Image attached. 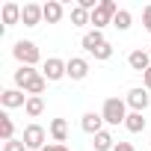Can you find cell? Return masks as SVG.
Masks as SVG:
<instances>
[{"label":"cell","mask_w":151,"mask_h":151,"mask_svg":"<svg viewBox=\"0 0 151 151\" xmlns=\"http://www.w3.org/2000/svg\"><path fill=\"white\" fill-rule=\"evenodd\" d=\"M12 80H15V89H21L27 98L42 95V92L47 89L45 74H42V71H36V68H30V65H18V71L12 74Z\"/></svg>","instance_id":"obj_1"},{"label":"cell","mask_w":151,"mask_h":151,"mask_svg":"<svg viewBox=\"0 0 151 151\" xmlns=\"http://www.w3.org/2000/svg\"><path fill=\"white\" fill-rule=\"evenodd\" d=\"M12 56H15V62H18V65H30V68H36V62L42 59V50H39V45H36V42L21 39V42H15V45H12Z\"/></svg>","instance_id":"obj_2"},{"label":"cell","mask_w":151,"mask_h":151,"mask_svg":"<svg viewBox=\"0 0 151 151\" xmlns=\"http://www.w3.org/2000/svg\"><path fill=\"white\" fill-rule=\"evenodd\" d=\"M101 116H104V124H124L127 122V101L124 98H107L104 107H101Z\"/></svg>","instance_id":"obj_3"},{"label":"cell","mask_w":151,"mask_h":151,"mask_svg":"<svg viewBox=\"0 0 151 151\" xmlns=\"http://www.w3.org/2000/svg\"><path fill=\"white\" fill-rule=\"evenodd\" d=\"M116 15H119V3L116 0H101L98 9L92 12V30H104L107 24H113Z\"/></svg>","instance_id":"obj_4"},{"label":"cell","mask_w":151,"mask_h":151,"mask_svg":"<svg viewBox=\"0 0 151 151\" xmlns=\"http://www.w3.org/2000/svg\"><path fill=\"white\" fill-rule=\"evenodd\" d=\"M21 139H24L27 151H42V148L47 145V130H45L42 124H36V122H33V124H27V127H24V136H21Z\"/></svg>","instance_id":"obj_5"},{"label":"cell","mask_w":151,"mask_h":151,"mask_svg":"<svg viewBox=\"0 0 151 151\" xmlns=\"http://www.w3.org/2000/svg\"><path fill=\"white\" fill-rule=\"evenodd\" d=\"M42 74H45V80H47V83H56V80L68 77V62L59 59V56H47L45 65H42Z\"/></svg>","instance_id":"obj_6"},{"label":"cell","mask_w":151,"mask_h":151,"mask_svg":"<svg viewBox=\"0 0 151 151\" xmlns=\"http://www.w3.org/2000/svg\"><path fill=\"white\" fill-rule=\"evenodd\" d=\"M124 101H127V110H130V113H145L148 104H151V95H148V89L133 86V89L124 95Z\"/></svg>","instance_id":"obj_7"},{"label":"cell","mask_w":151,"mask_h":151,"mask_svg":"<svg viewBox=\"0 0 151 151\" xmlns=\"http://www.w3.org/2000/svg\"><path fill=\"white\" fill-rule=\"evenodd\" d=\"M0 104H3V110H18V107H27V95L12 86V89L0 92Z\"/></svg>","instance_id":"obj_8"},{"label":"cell","mask_w":151,"mask_h":151,"mask_svg":"<svg viewBox=\"0 0 151 151\" xmlns=\"http://www.w3.org/2000/svg\"><path fill=\"white\" fill-rule=\"evenodd\" d=\"M45 21V9L39 3H24V12H21V24L24 27H39Z\"/></svg>","instance_id":"obj_9"},{"label":"cell","mask_w":151,"mask_h":151,"mask_svg":"<svg viewBox=\"0 0 151 151\" xmlns=\"http://www.w3.org/2000/svg\"><path fill=\"white\" fill-rule=\"evenodd\" d=\"M80 127H83V133H89V136H98L101 130H104V116L101 113H83V119H80Z\"/></svg>","instance_id":"obj_10"},{"label":"cell","mask_w":151,"mask_h":151,"mask_svg":"<svg viewBox=\"0 0 151 151\" xmlns=\"http://www.w3.org/2000/svg\"><path fill=\"white\" fill-rule=\"evenodd\" d=\"M127 65H130L133 71L145 74V71L151 68V53H148V50H142V47H136V50H130V53H127Z\"/></svg>","instance_id":"obj_11"},{"label":"cell","mask_w":151,"mask_h":151,"mask_svg":"<svg viewBox=\"0 0 151 151\" xmlns=\"http://www.w3.org/2000/svg\"><path fill=\"white\" fill-rule=\"evenodd\" d=\"M68 77H71V80H86V77H89V59L71 56V59H68Z\"/></svg>","instance_id":"obj_12"},{"label":"cell","mask_w":151,"mask_h":151,"mask_svg":"<svg viewBox=\"0 0 151 151\" xmlns=\"http://www.w3.org/2000/svg\"><path fill=\"white\" fill-rule=\"evenodd\" d=\"M104 42H107V39H104V30H86V33H83V39H80V45H83V50H86L89 56H92Z\"/></svg>","instance_id":"obj_13"},{"label":"cell","mask_w":151,"mask_h":151,"mask_svg":"<svg viewBox=\"0 0 151 151\" xmlns=\"http://www.w3.org/2000/svg\"><path fill=\"white\" fill-rule=\"evenodd\" d=\"M21 12H24V6H18V3H3V9H0V15H3V27H15V24H21Z\"/></svg>","instance_id":"obj_14"},{"label":"cell","mask_w":151,"mask_h":151,"mask_svg":"<svg viewBox=\"0 0 151 151\" xmlns=\"http://www.w3.org/2000/svg\"><path fill=\"white\" fill-rule=\"evenodd\" d=\"M42 9H45V21H47V24H59L62 15H65V6L59 3V0H47Z\"/></svg>","instance_id":"obj_15"},{"label":"cell","mask_w":151,"mask_h":151,"mask_svg":"<svg viewBox=\"0 0 151 151\" xmlns=\"http://www.w3.org/2000/svg\"><path fill=\"white\" fill-rule=\"evenodd\" d=\"M47 130H50V139H53L56 145H65V139H68V122H65V119H53Z\"/></svg>","instance_id":"obj_16"},{"label":"cell","mask_w":151,"mask_h":151,"mask_svg":"<svg viewBox=\"0 0 151 151\" xmlns=\"http://www.w3.org/2000/svg\"><path fill=\"white\" fill-rule=\"evenodd\" d=\"M92 148L95 151H113L116 148V136L110 130H101L98 136H92Z\"/></svg>","instance_id":"obj_17"},{"label":"cell","mask_w":151,"mask_h":151,"mask_svg":"<svg viewBox=\"0 0 151 151\" xmlns=\"http://www.w3.org/2000/svg\"><path fill=\"white\" fill-rule=\"evenodd\" d=\"M71 24H74V27H86V24H92V12L83 9L80 3L71 6Z\"/></svg>","instance_id":"obj_18"},{"label":"cell","mask_w":151,"mask_h":151,"mask_svg":"<svg viewBox=\"0 0 151 151\" xmlns=\"http://www.w3.org/2000/svg\"><path fill=\"white\" fill-rule=\"evenodd\" d=\"M24 113H27L30 119H39V116L45 113V98H42V95H33V98H27V107H24Z\"/></svg>","instance_id":"obj_19"},{"label":"cell","mask_w":151,"mask_h":151,"mask_svg":"<svg viewBox=\"0 0 151 151\" xmlns=\"http://www.w3.org/2000/svg\"><path fill=\"white\" fill-rule=\"evenodd\" d=\"M0 139H3V142L15 139V122L9 119V113H3V116H0Z\"/></svg>","instance_id":"obj_20"},{"label":"cell","mask_w":151,"mask_h":151,"mask_svg":"<svg viewBox=\"0 0 151 151\" xmlns=\"http://www.w3.org/2000/svg\"><path fill=\"white\" fill-rule=\"evenodd\" d=\"M130 24H133V15H130L127 9H119V15L113 18V27H116L119 33H127V30H130Z\"/></svg>","instance_id":"obj_21"},{"label":"cell","mask_w":151,"mask_h":151,"mask_svg":"<svg viewBox=\"0 0 151 151\" xmlns=\"http://www.w3.org/2000/svg\"><path fill=\"white\" fill-rule=\"evenodd\" d=\"M124 127H127L130 133H142V130H145V119H142V113H130L127 122H124Z\"/></svg>","instance_id":"obj_22"},{"label":"cell","mask_w":151,"mask_h":151,"mask_svg":"<svg viewBox=\"0 0 151 151\" xmlns=\"http://www.w3.org/2000/svg\"><path fill=\"white\" fill-rule=\"evenodd\" d=\"M92 56H95L98 62H107V59L113 56V45H110V42H104V45H101V47H98V50H95Z\"/></svg>","instance_id":"obj_23"},{"label":"cell","mask_w":151,"mask_h":151,"mask_svg":"<svg viewBox=\"0 0 151 151\" xmlns=\"http://www.w3.org/2000/svg\"><path fill=\"white\" fill-rule=\"evenodd\" d=\"M3 151H27V145H24V139H9V142H3Z\"/></svg>","instance_id":"obj_24"},{"label":"cell","mask_w":151,"mask_h":151,"mask_svg":"<svg viewBox=\"0 0 151 151\" xmlns=\"http://www.w3.org/2000/svg\"><path fill=\"white\" fill-rule=\"evenodd\" d=\"M142 27L151 33V6H145V9H142Z\"/></svg>","instance_id":"obj_25"},{"label":"cell","mask_w":151,"mask_h":151,"mask_svg":"<svg viewBox=\"0 0 151 151\" xmlns=\"http://www.w3.org/2000/svg\"><path fill=\"white\" fill-rule=\"evenodd\" d=\"M142 89H148V92H151V68L142 74Z\"/></svg>","instance_id":"obj_26"},{"label":"cell","mask_w":151,"mask_h":151,"mask_svg":"<svg viewBox=\"0 0 151 151\" xmlns=\"http://www.w3.org/2000/svg\"><path fill=\"white\" fill-rule=\"evenodd\" d=\"M113 151H136V148H133L130 142H116V148H113Z\"/></svg>","instance_id":"obj_27"},{"label":"cell","mask_w":151,"mask_h":151,"mask_svg":"<svg viewBox=\"0 0 151 151\" xmlns=\"http://www.w3.org/2000/svg\"><path fill=\"white\" fill-rule=\"evenodd\" d=\"M42 151H68V148H65V145H56V142H47Z\"/></svg>","instance_id":"obj_28"}]
</instances>
